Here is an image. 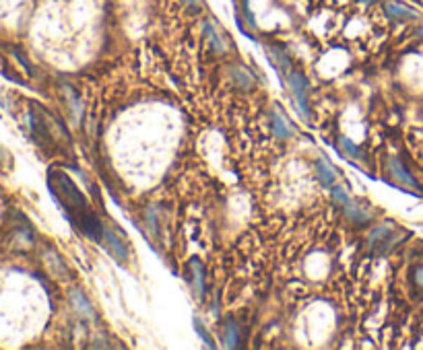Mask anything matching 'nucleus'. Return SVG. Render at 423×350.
Returning a JSON list of instances; mask_svg holds the SVG:
<instances>
[{
    "label": "nucleus",
    "mask_w": 423,
    "mask_h": 350,
    "mask_svg": "<svg viewBox=\"0 0 423 350\" xmlns=\"http://www.w3.org/2000/svg\"><path fill=\"white\" fill-rule=\"evenodd\" d=\"M48 186L54 194V198L60 202L62 210L67 212L69 220L72 225L87 237H91L93 241H102L104 237V225L98 218V214L91 210L89 202L85 200V196L79 192V188L74 186L69 175L60 169H52L48 174Z\"/></svg>",
    "instance_id": "1"
},
{
    "label": "nucleus",
    "mask_w": 423,
    "mask_h": 350,
    "mask_svg": "<svg viewBox=\"0 0 423 350\" xmlns=\"http://www.w3.org/2000/svg\"><path fill=\"white\" fill-rule=\"evenodd\" d=\"M388 172H390V175L394 177V181H396L398 186H403V188H407V190H413L415 194H422V183L417 181L415 175L411 174V172L401 163V159L392 157V159L388 161Z\"/></svg>",
    "instance_id": "2"
},
{
    "label": "nucleus",
    "mask_w": 423,
    "mask_h": 350,
    "mask_svg": "<svg viewBox=\"0 0 423 350\" xmlns=\"http://www.w3.org/2000/svg\"><path fill=\"white\" fill-rule=\"evenodd\" d=\"M289 85H291V91H293V95H295V99H297V104L302 107V113H304V118H308V102H306V95H308V85H306V80H304V76L300 74V72H289Z\"/></svg>",
    "instance_id": "3"
},
{
    "label": "nucleus",
    "mask_w": 423,
    "mask_h": 350,
    "mask_svg": "<svg viewBox=\"0 0 423 350\" xmlns=\"http://www.w3.org/2000/svg\"><path fill=\"white\" fill-rule=\"evenodd\" d=\"M102 244L106 245V249L118 260V262H126L128 260V249H126V245L124 241H120L118 239V235L114 233V231H109L104 227V237H102Z\"/></svg>",
    "instance_id": "4"
},
{
    "label": "nucleus",
    "mask_w": 423,
    "mask_h": 350,
    "mask_svg": "<svg viewBox=\"0 0 423 350\" xmlns=\"http://www.w3.org/2000/svg\"><path fill=\"white\" fill-rule=\"evenodd\" d=\"M384 10H387L388 17H392V19H403V21H413V19L419 17L415 8H411L409 4H403V2H398V0H388L387 4H384Z\"/></svg>",
    "instance_id": "5"
},
{
    "label": "nucleus",
    "mask_w": 423,
    "mask_h": 350,
    "mask_svg": "<svg viewBox=\"0 0 423 350\" xmlns=\"http://www.w3.org/2000/svg\"><path fill=\"white\" fill-rule=\"evenodd\" d=\"M190 268H192V282H194V290L199 293V297H203V295H205V279H203V268H201V262L192 260Z\"/></svg>",
    "instance_id": "6"
},
{
    "label": "nucleus",
    "mask_w": 423,
    "mask_h": 350,
    "mask_svg": "<svg viewBox=\"0 0 423 350\" xmlns=\"http://www.w3.org/2000/svg\"><path fill=\"white\" fill-rule=\"evenodd\" d=\"M273 128H275V132H277L279 139H289V136H293L291 128L287 126V122L283 120L277 111H273Z\"/></svg>",
    "instance_id": "7"
},
{
    "label": "nucleus",
    "mask_w": 423,
    "mask_h": 350,
    "mask_svg": "<svg viewBox=\"0 0 423 350\" xmlns=\"http://www.w3.org/2000/svg\"><path fill=\"white\" fill-rule=\"evenodd\" d=\"M316 172L320 174V179L326 183V186H330L333 181H335V175H333V169L324 163V161H318L316 163Z\"/></svg>",
    "instance_id": "8"
},
{
    "label": "nucleus",
    "mask_w": 423,
    "mask_h": 350,
    "mask_svg": "<svg viewBox=\"0 0 423 350\" xmlns=\"http://www.w3.org/2000/svg\"><path fill=\"white\" fill-rule=\"evenodd\" d=\"M238 340H240L238 326H236V323H227V346L236 349V346H238Z\"/></svg>",
    "instance_id": "9"
},
{
    "label": "nucleus",
    "mask_w": 423,
    "mask_h": 350,
    "mask_svg": "<svg viewBox=\"0 0 423 350\" xmlns=\"http://www.w3.org/2000/svg\"><path fill=\"white\" fill-rule=\"evenodd\" d=\"M341 148H343V150H347V153L351 155L353 159H361V153H359V150H357V148L353 146L351 140L341 139Z\"/></svg>",
    "instance_id": "10"
},
{
    "label": "nucleus",
    "mask_w": 423,
    "mask_h": 350,
    "mask_svg": "<svg viewBox=\"0 0 423 350\" xmlns=\"http://www.w3.org/2000/svg\"><path fill=\"white\" fill-rule=\"evenodd\" d=\"M413 282H415V286L423 288V264L413 268Z\"/></svg>",
    "instance_id": "11"
},
{
    "label": "nucleus",
    "mask_w": 423,
    "mask_h": 350,
    "mask_svg": "<svg viewBox=\"0 0 423 350\" xmlns=\"http://www.w3.org/2000/svg\"><path fill=\"white\" fill-rule=\"evenodd\" d=\"M207 35H209V39H211L213 46H215L217 50H223V41L217 37V34H215V29H213L211 25H207Z\"/></svg>",
    "instance_id": "12"
},
{
    "label": "nucleus",
    "mask_w": 423,
    "mask_h": 350,
    "mask_svg": "<svg viewBox=\"0 0 423 350\" xmlns=\"http://www.w3.org/2000/svg\"><path fill=\"white\" fill-rule=\"evenodd\" d=\"M194 328H196V332H199V334H201V338H203V340H205V342H207V344H209V346H213L211 336H209V334H207V332H205V330H203V326H201V321H194Z\"/></svg>",
    "instance_id": "13"
},
{
    "label": "nucleus",
    "mask_w": 423,
    "mask_h": 350,
    "mask_svg": "<svg viewBox=\"0 0 423 350\" xmlns=\"http://www.w3.org/2000/svg\"><path fill=\"white\" fill-rule=\"evenodd\" d=\"M333 198H335L337 202H341V204H347V196H345V194H343V190H339V188L333 192Z\"/></svg>",
    "instance_id": "14"
},
{
    "label": "nucleus",
    "mask_w": 423,
    "mask_h": 350,
    "mask_svg": "<svg viewBox=\"0 0 423 350\" xmlns=\"http://www.w3.org/2000/svg\"><path fill=\"white\" fill-rule=\"evenodd\" d=\"M186 2H188L190 6H201V4H203V0H186Z\"/></svg>",
    "instance_id": "15"
},
{
    "label": "nucleus",
    "mask_w": 423,
    "mask_h": 350,
    "mask_svg": "<svg viewBox=\"0 0 423 350\" xmlns=\"http://www.w3.org/2000/svg\"><path fill=\"white\" fill-rule=\"evenodd\" d=\"M415 35H417L419 39H423V25H422V27H417V29H415Z\"/></svg>",
    "instance_id": "16"
}]
</instances>
